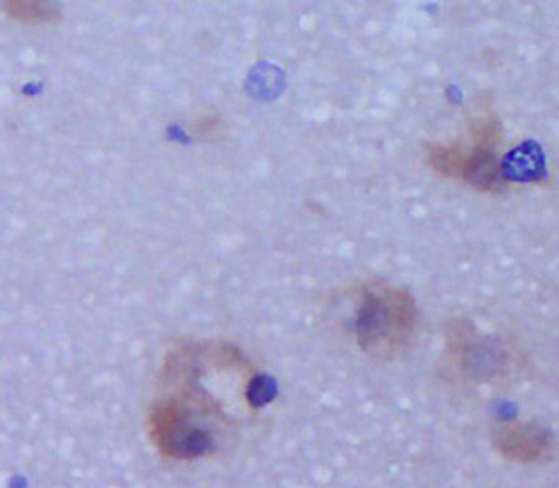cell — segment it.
<instances>
[{
  "label": "cell",
  "mask_w": 559,
  "mask_h": 488,
  "mask_svg": "<svg viewBox=\"0 0 559 488\" xmlns=\"http://www.w3.org/2000/svg\"><path fill=\"white\" fill-rule=\"evenodd\" d=\"M461 155H459V168L454 180L464 181L469 188L477 189L489 195H500L507 191L510 181L502 170L497 150L491 147H479V145H464L459 143Z\"/></svg>",
  "instance_id": "obj_4"
},
{
  "label": "cell",
  "mask_w": 559,
  "mask_h": 488,
  "mask_svg": "<svg viewBox=\"0 0 559 488\" xmlns=\"http://www.w3.org/2000/svg\"><path fill=\"white\" fill-rule=\"evenodd\" d=\"M469 143L479 147L497 150L502 143V128L495 115L489 111H479L468 122Z\"/></svg>",
  "instance_id": "obj_6"
},
{
  "label": "cell",
  "mask_w": 559,
  "mask_h": 488,
  "mask_svg": "<svg viewBox=\"0 0 559 488\" xmlns=\"http://www.w3.org/2000/svg\"><path fill=\"white\" fill-rule=\"evenodd\" d=\"M492 443L510 462L535 464L550 454L552 437L535 421L507 420L495 428Z\"/></svg>",
  "instance_id": "obj_3"
},
{
  "label": "cell",
  "mask_w": 559,
  "mask_h": 488,
  "mask_svg": "<svg viewBox=\"0 0 559 488\" xmlns=\"http://www.w3.org/2000/svg\"><path fill=\"white\" fill-rule=\"evenodd\" d=\"M189 134L199 142H219L227 135L226 119L218 114H203L189 124Z\"/></svg>",
  "instance_id": "obj_7"
},
{
  "label": "cell",
  "mask_w": 559,
  "mask_h": 488,
  "mask_svg": "<svg viewBox=\"0 0 559 488\" xmlns=\"http://www.w3.org/2000/svg\"><path fill=\"white\" fill-rule=\"evenodd\" d=\"M0 12L25 27H50L61 20L58 0H0Z\"/></svg>",
  "instance_id": "obj_5"
},
{
  "label": "cell",
  "mask_w": 559,
  "mask_h": 488,
  "mask_svg": "<svg viewBox=\"0 0 559 488\" xmlns=\"http://www.w3.org/2000/svg\"><path fill=\"white\" fill-rule=\"evenodd\" d=\"M420 326V309L407 288L369 283L357 290V346L378 361H390L413 346Z\"/></svg>",
  "instance_id": "obj_1"
},
{
  "label": "cell",
  "mask_w": 559,
  "mask_h": 488,
  "mask_svg": "<svg viewBox=\"0 0 559 488\" xmlns=\"http://www.w3.org/2000/svg\"><path fill=\"white\" fill-rule=\"evenodd\" d=\"M147 433L153 447L176 462L206 459L222 443L216 426L170 393L155 398L147 414Z\"/></svg>",
  "instance_id": "obj_2"
}]
</instances>
